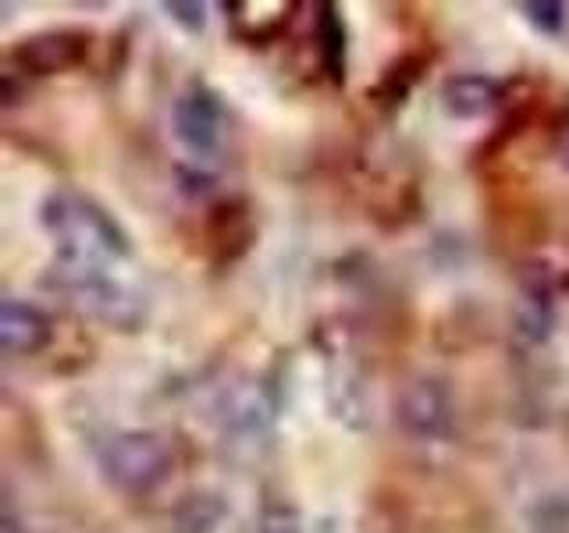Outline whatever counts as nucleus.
Instances as JSON below:
<instances>
[{"instance_id": "nucleus-15", "label": "nucleus", "mask_w": 569, "mask_h": 533, "mask_svg": "<svg viewBox=\"0 0 569 533\" xmlns=\"http://www.w3.org/2000/svg\"><path fill=\"white\" fill-rule=\"evenodd\" d=\"M420 68L423 61L420 58H402L391 64L385 76L378 79V86H373V93H367L378 107H385V111H396V107L406 103V97L413 93V86L420 79Z\"/></svg>"}, {"instance_id": "nucleus-2", "label": "nucleus", "mask_w": 569, "mask_h": 533, "mask_svg": "<svg viewBox=\"0 0 569 533\" xmlns=\"http://www.w3.org/2000/svg\"><path fill=\"white\" fill-rule=\"evenodd\" d=\"M50 278L68 295L71 306H79L86 316L100 320V324H107V328L139 331L142 320H147V299H142L136 289H129L124 281H118L100 263L58 257Z\"/></svg>"}, {"instance_id": "nucleus-20", "label": "nucleus", "mask_w": 569, "mask_h": 533, "mask_svg": "<svg viewBox=\"0 0 569 533\" xmlns=\"http://www.w3.org/2000/svg\"><path fill=\"white\" fill-rule=\"evenodd\" d=\"M0 533H22V526H18L11 509H4V515H0Z\"/></svg>"}, {"instance_id": "nucleus-13", "label": "nucleus", "mask_w": 569, "mask_h": 533, "mask_svg": "<svg viewBox=\"0 0 569 533\" xmlns=\"http://www.w3.org/2000/svg\"><path fill=\"white\" fill-rule=\"evenodd\" d=\"M317 53L331 82H346V18L335 4L317 8Z\"/></svg>"}, {"instance_id": "nucleus-12", "label": "nucleus", "mask_w": 569, "mask_h": 533, "mask_svg": "<svg viewBox=\"0 0 569 533\" xmlns=\"http://www.w3.org/2000/svg\"><path fill=\"white\" fill-rule=\"evenodd\" d=\"M441 100H445V111L456 118H480L498 107V100H502V86L488 76H480V71H462V76L445 79Z\"/></svg>"}, {"instance_id": "nucleus-3", "label": "nucleus", "mask_w": 569, "mask_h": 533, "mask_svg": "<svg viewBox=\"0 0 569 533\" xmlns=\"http://www.w3.org/2000/svg\"><path fill=\"white\" fill-rule=\"evenodd\" d=\"M100 470L107 484L124 494H150L171 476L174 455L153 431H121L103 444Z\"/></svg>"}, {"instance_id": "nucleus-4", "label": "nucleus", "mask_w": 569, "mask_h": 533, "mask_svg": "<svg viewBox=\"0 0 569 533\" xmlns=\"http://www.w3.org/2000/svg\"><path fill=\"white\" fill-rule=\"evenodd\" d=\"M274 426V399L263 381L257 378H239L228 384L218 399V431L231 455L253 459L257 449L271 441Z\"/></svg>"}, {"instance_id": "nucleus-10", "label": "nucleus", "mask_w": 569, "mask_h": 533, "mask_svg": "<svg viewBox=\"0 0 569 533\" xmlns=\"http://www.w3.org/2000/svg\"><path fill=\"white\" fill-rule=\"evenodd\" d=\"M292 11L296 4H289V0H231V4H224L228 29L249 47L274 43L289 29Z\"/></svg>"}, {"instance_id": "nucleus-16", "label": "nucleus", "mask_w": 569, "mask_h": 533, "mask_svg": "<svg viewBox=\"0 0 569 533\" xmlns=\"http://www.w3.org/2000/svg\"><path fill=\"white\" fill-rule=\"evenodd\" d=\"M520 11L527 22L545 36H556L566 26V14H569V8L556 4V0H530V4H520Z\"/></svg>"}, {"instance_id": "nucleus-9", "label": "nucleus", "mask_w": 569, "mask_h": 533, "mask_svg": "<svg viewBox=\"0 0 569 533\" xmlns=\"http://www.w3.org/2000/svg\"><path fill=\"white\" fill-rule=\"evenodd\" d=\"M203 239H207L213 263H236L257 239L253 213H249V207L242 200H221L207 213Z\"/></svg>"}, {"instance_id": "nucleus-11", "label": "nucleus", "mask_w": 569, "mask_h": 533, "mask_svg": "<svg viewBox=\"0 0 569 533\" xmlns=\"http://www.w3.org/2000/svg\"><path fill=\"white\" fill-rule=\"evenodd\" d=\"M53 328L50 316L22 299H4L0 302V349L8 355H36L50 345Z\"/></svg>"}, {"instance_id": "nucleus-8", "label": "nucleus", "mask_w": 569, "mask_h": 533, "mask_svg": "<svg viewBox=\"0 0 569 533\" xmlns=\"http://www.w3.org/2000/svg\"><path fill=\"white\" fill-rule=\"evenodd\" d=\"M512 331L523 345H545L556 331V281L545 271H527L512 302Z\"/></svg>"}, {"instance_id": "nucleus-19", "label": "nucleus", "mask_w": 569, "mask_h": 533, "mask_svg": "<svg viewBox=\"0 0 569 533\" xmlns=\"http://www.w3.org/2000/svg\"><path fill=\"white\" fill-rule=\"evenodd\" d=\"M551 147H556L559 164L569 168V111L559 118V124H556V139H551Z\"/></svg>"}, {"instance_id": "nucleus-14", "label": "nucleus", "mask_w": 569, "mask_h": 533, "mask_svg": "<svg viewBox=\"0 0 569 533\" xmlns=\"http://www.w3.org/2000/svg\"><path fill=\"white\" fill-rule=\"evenodd\" d=\"M224 502L210 491L186 494L171 512V530L174 533H218L224 523Z\"/></svg>"}, {"instance_id": "nucleus-18", "label": "nucleus", "mask_w": 569, "mask_h": 533, "mask_svg": "<svg viewBox=\"0 0 569 533\" xmlns=\"http://www.w3.org/2000/svg\"><path fill=\"white\" fill-rule=\"evenodd\" d=\"M164 11H168L171 22L186 26L189 32H200L207 26V8L203 4H182V0H168Z\"/></svg>"}, {"instance_id": "nucleus-5", "label": "nucleus", "mask_w": 569, "mask_h": 533, "mask_svg": "<svg viewBox=\"0 0 569 533\" xmlns=\"http://www.w3.org/2000/svg\"><path fill=\"white\" fill-rule=\"evenodd\" d=\"M89 53V32L82 29H47L18 40L8 53V68L29 79H50L79 68Z\"/></svg>"}, {"instance_id": "nucleus-17", "label": "nucleus", "mask_w": 569, "mask_h": 533, "mask_svg": "<svg viewBox=\"0 0 569 533\" xmlns=\"http://www.w3.org/2000/svg\"><path fill=\"white\" fill-rule=\"evenodd\" d=\"M257 533H299V515L292 505L284 502H271L263 505L257 515Z\"/></svg>"}, {"instance_id": "nucleus-6", "label": "nucleus", "mask_w": 569, "mask_h": 533, "mask_svg": "<svg viewBox=\"0 0 569 533\" xmlns=\"http://www.w3.org/2000/svg\"><path fill=\"white\" fill-rule=\"evenodd\" d=\"M171 124L178 142L192 153V157H210L218 153L221 135H224V111L221 100L213 89H207L203 82H189L182 93L171 103Z\"/></svg>"}, {"instance_id": "nucleus-1", "label": "nucleus", "mask_w": 569, "mask_h": 533, "mask_svg": "<svg viewBox=\"0 0 569 533\" xmlns=\"http://www.w3.org/2000/svg\"><path fill=\"white\" fill-rule=\"evenodd\" d=\"M40 221L50 231V239L58 242V257L64 260L107 266L111 260L132 253L121 224L97 200L76 189H53L40 207Z\"/></svg>"}, {"instance_id": "nucleus-7", "label": "nucleus", "mask_w": 569, "mask_h": 533, "mask_svg": "<svg viewBox=\"0 0 569 533\" xmlns=\"http://www.w3.org/2000/svg\"><path fill=\"white\" fill-rule=\"evenodd\" d=\"M396 416L409 438L420 441H441L456 426V405L452 391L438 378H417L409 381L396 399Z\"/></svg>"}]
</instances>
